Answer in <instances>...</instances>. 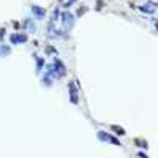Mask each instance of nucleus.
<instances>
[{
  "label": "nucleus",
  "mask_w": 158,
  "mask_h": 158,
  "mask_svg": "<svg viewBox=\"0 0 158 158\" xmlns=\"http://www.w3.org/2000/svg\"><path fill=\"white\" fill-rule=\"evenodd\" d=\"M62 23H63V28L66 30H70L73 25H74L75 21H74V17L68 12H63L62 13Z\"/></svg>",
  "instance_id": "obj_1"
},
{
  "label": "nucleus",
  "mask_w": 158,
  "mask_h": 158,
  "mask_svg": "<svg viewBox=\"0 0 158 158\" xmlns=\"http://www.w3.org/2000/svg\"><path fill=\"white\" fill-rule=\"evenodd\" d=\"M98 138L102 142H106V143H109L112 144H116V146H121V143L119 142V140L117 139L116 137L110 135V134L106 132H103V131H100L98 133Z\"/></svg>",
  "instance_id": "obj_2"
},
{
  "label": "nucleus",
  "mask_w": 158,
  "mask_h": 158,
  "mask_svg": "<svg viewBox=\"0 0 158 158\" xmlns=\"http://www.w3.org/2000/svg\"><path fill=\"white\" fill-rule=\"evenodd\" d=\"M68 93H69V100L70 103L73 105H77L79 102V92L76 88L75 84L73 82H69L68 84Z\"/></svg>",
  "instance_id": "obj_3"
},
{
  "label": "nucleus",
  "mask_w": 158,
  "mask_h": 158,
  "mask_svg": "<svg viewBox=\"0 0 158 158\" xmlns=\"http://www.w3.org/2000/svg\"><path fill=\"white\" fill-rule=\"evenodd\" d=\"M55 60V63H54L53 65V70H54V73H56L58 76H60V77H63L66 76V66H63V63L60 62L59 59H54Z\"/></svg>",
  "instance_id": "obj_4"
},
{
  "label": "nucleus",
  "mask_w": 158,
  "mask_h": 158,
  "mask_svg": "<svg viewBox=\"0 0 158 158\" xmlns=\"http://www.w3.org/2000/svg\"><path fill=\"white\" fill-rule=\"evenodd\" d=\"M10 40L13 44H18V43H25L28 41V36L25 34H13L10 37Z\"/></svg>",
  "instance_id": "obj_5"
},
{
  "label": "nucleus",
  "mask_w": 158,
  "mask_h": 158,
  "mask_svg": "<svg viewBox=\"0 0 158 158\" xmlns=\"http://www.w3.org/2000/svg\"><path fill=\"white\" fill-rule=\"evenodd\" d=\"M32 13L37 19H42L45 16V9L39 7V6H33Z\"/></svg>",
  "instance_id": "obj_6"
},
{
  "label": "nucleus",
  "mask_w": 158,
  "mask_h": 158,
  "mask_svg": "<svg viewBox=\"0 0 158 158\" xmlns=\"http://www.w3.org/2000/svg\"><path fill=\"white\" fill-rule=\"evenodd\" d=\"M11 53V48L8 45H2L0 47V56L1 57H7Z\"/></svg>",
  "instance_id": "obj_7"
},
{
  "label": "nucleus",
  "mask_w": 158,
  "mask_h": 158,
  "mask_svg": "<svg viewBox=\"0 0 158 158\" xmlns=\"http://www.w3.org/2000/svg\"><path fill=\"white\" fill-rule=\"evenodd\" d=\"M142 11H143V12H146V13H147V14H152V13L154 12V9H153V7H149V6H144V7H139Z\"/></svg>",
  "instance_id": "obj_8"
},
{
  "label": "nucleus",
  "mask_w": 158,
  "mask_h": 158,
  "mask_svg": "<svg viewBox=\"0 0 158 158\" xmlns=\"http://www.w3.org/2000/svg\"><path fill=\"white\" fill-rule=\"evenodd\" d=\"M36 63H37V71H39V70L42 68L43 65H44V60L41 58H37Z\"/></svg>",
  "instance_id": "obj_9"
},
{
  "label": "nucleus",
  "mask_w": 158,
  "mask_h": 158,
  "mask_svg": "<svg viewBox=\"0 0 158 158\" xmlns=\"http://www.w3.org/2000/svg\"><path fill=\"white\" fill-rule=\"evenodd\" d=\"M137 156H139V157H147V155H146L143 152H139L137 154Z\"/></svg>",
  "instance_id": "obj_10"
}]
</instances>
